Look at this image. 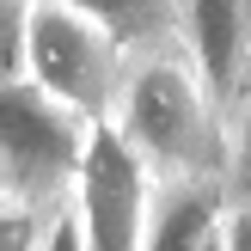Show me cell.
I'll use <instances>...</instances> for the list:
<instances>
[{
	"label": "cell",
	"mask_w": 251,
	"mask_h": 251,
	"mask_svg": "<svg viewBox=\"0 0 251 251\" xmlns=\"http://www.w3.org/2000/svg\"><path fill=\"white\" fill-rule=\"evenodd\" d=\"M202 251H227V245H221V221H215V233H208V245Z\"/></svg>",
	"instance_id": "cell-13"
},
{
	"label": "cell",
	"mask_w": 251,
	"mask_h": 251,
	"mask_svg": "<svg viewBox=\"0 0 251 251\" xmlns=\"http://www.w3.org/2000/svg\"><path fill=\"white\" fill-rule=\"evenodd\" d=\"M221 190H227V202H251V74L227 110V178H221Z\"/></svg>",
	"instance_id": "cell-8"
},
{
	"label": "cell",
	"mask_w": 251,
	"mask_h": 251,
	"mask_svg": "<svg viewBox=\"0 0 251 251\" xmlns=\"http://www.w3.org/2000/svg\"><path fill=\"white\" fill-rule=\"evenodd\" d=\"M110 129L129 141L153 184H221L227 178V117L196 80L184 43H159L123 61Z\"/></svg>",
	"instance_id": "cell-1"
},
{
	"label": "cell",
	"mask_w": 251,
	"mask_h": 251,
	"mask_svg": "<svg viewBox=\"0 0 251 251\" xmlns=\"http://www.w3.org/2000/svg\"><path fill=\"white\" fill-rule=\"evenodd\" d=\"M86 19H98L110 37H117L123 55H141V49L178 43V6L184 0H68Z\"/></svg>",
	"instance_id": "cell-7"
},
{
	"label": "cell",
	"mask_w": 251,
	"mask_h": 251,
	"mask_svg": "<svg viewBox=\"0 0 251 251\" xmlns=\"http://www.w3.org/2000/svg\"><path fill=\"white\" fill-rule=\"evenodd\" d=\"M221 202H227L221 184H153L141 251H202L221 221Z\"/></svg>",
	"instance_id": "cell-6"
},
{
	"label": "cell",
	"mask_w": 251,
	"mask_h": 251,
	"mask_svg": "<svg viewBox=\"0 0 251 251\" xmlns=\"http://www.w3.org/2000/svg\"><path fill=\"white\" fill-rule=\"evenodd\" d=\"M147 202H153L147 166L129 153V141L110 123H92L80 178H74V196H68L74 221H80V245L86 251H141Z\"/></svg>",
	"instance_id": "cell-4"
},
{
	"label": "cell",
	"mask_w": 251,
	"mask_h": 251,
	"mask_svg": "<svg viewBox=\"0 0 251 251\" xmlns=\"http://www.w3.org/2000/svg\"><path fill=\"white\" fill-rule=\"evenodd\" d=\"M221 245L251 251V202H221Z\"/></svg>",
	"instance_id": "cell-11"
},
{
	"label": "cell",
	"mask_w": 251,
	"mask_h": 251,
	"mask_svg": "<svg viewBox=\"0 0 251 251\" xmlns=\"http://www.w3.org/2000/svg\"><path fill=\"white\" fill-rule=\"evenodd\" d=\"M178 43L190 55L196 80L208 86V98L227 117L233 98L245 92V74H251V0H184Z\"/></svg>",
	"instance_id": "cell-5"
},
{
	"label": "cell",
	"mask_w": 251,
	"mask_h": 251,
	"mask_svg": "<svg viewBox=\"0 0 251 251\" xmlns=\"http://www.w3.org/2000/svg\"><path fill=\"white\" fill-rule=\"evenodd\" d=\"M61 208H68V202H61ZM61 208L0 196V251H43V239H49V227H55Z\"/></svg>",
	"instance_id": "cell-9"
},
{
	"label": "cell",
	"mask_w": 251,
	"mask_h": 251,
	"mask_svg": "<svg viewBox=\"0 0 251 251\" xmlns=\"http://www.w3.org/2000/svg\"><path fill=\"white\" fill-rule=\"evenodd\" d=\"M123 49L98 19L68 0H25V80L80 110L86 123H110L123 86Z\"/></svg>",
	"instance_id": "cell-2"
},
{
	"label": "cell",
	"mask_w": 251,
	"mask_h": 251,
	"mask_svg": "<svg viewBox=\"0 0 251 251\" xmlns=\"http://www.w3.org/2000/svg\"><path fill=\"white\" fill-rule=\"evenodd\" d=\"M86 135L92 123L61 98H49L43 86L31 80L0 86V196L61 208L80 178Z\"/></svg>",
	"instance_id": "cell-3"
},
{
	"label": "cell",
	"mask_w": 251,
	"mask_h": 251,
	"mask_svg": "<svg viewBox=\"0 0 251 251\" xmlns=\"http://www.w3.org/2000/svg\"><path fill=\"white\" fill-rule=\"evenodd\" d=\"M25 80V0H0V86Z\"/></svg>",
	"instance_id": "cell-10"
},
{
	"label": "cell",
	"mask_w": 251,
	"mask_h": 251,
	"mask_svg": "<svg viewBox=\"0 0 251 251\" xmlns=\"http://www.w3.org/2000/svg\"><path fill=\"white\" fill-rule=\"evenodd\" d=\"M43 251H86V245H80V221H74V208H61V215H55V227H49Z\"/></svg>",
	"instance_id": "cell-12"
}]
</instances>
